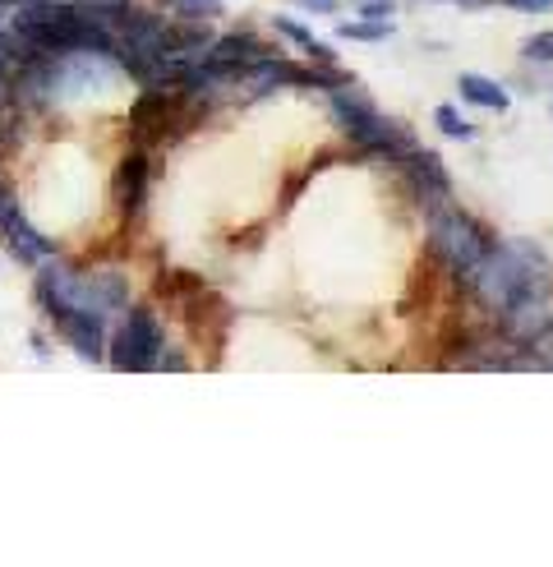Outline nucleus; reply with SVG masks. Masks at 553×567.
I'll use <instances>...</instances> for the list:
<instances>
[{"mask_svg": "<svg viewBox=\"0 0 553 567\" xmlns=\"http://www.w3.org/2000/svg\"><path fill=\"white\" fill-rule=\"evenodd\" d=\"M332 121L342 125V134L351 138V144L365 148V157H387V162H401L410 148H415V138L397 125V121H387L374 111V102L355 89V83H342V89H332Z\"/></svg>", "mask_w": 553, "mask_h": 567, "instance_id": "obj_1", "label": "nucleus"}, {"mask_svg": "<svg viewBox=\"0 0 553 567\" xmlns=\"http://www.w3.org/2000/svg\"><path fill=\"white\" fill-rule=\"evenodd\" d=\"M204 111L208 97H194L185 89H144V97H134L129 106V130L138 134V144H166V138H180Z\"/></svg>", "mask_w": 553, "mask_h": 567, "instance_id": "obj_2", "label": "nucleus"}, {"mask_svg": "<svg viewBox=\"0 0 553 567\" xmlns=\"http://www.w3.org/2000/svg\"><path fill=\"white\" fill-rule=\"evenodd\" d=\"M429 221H434V231H429V254L434 259H442L457 277H466L470 268H476L484 254L493 249V236L484 231V226L470 217V213H461V208H452V204H442V208H434L429 213Z\"/></svg>", "mask_w": 553, "mask_h": 567, "instance_id": "obj_3", "label": "nucleus"}, {"mask_svg": "<svg viewBox=\"0 0 553 567\" xmlns=\"http://www.w3.org/2000/svg\"><path fill=\"white\" fill-rule=\"evenodd\" d=\"M161 347H166L161 319L148 305H129L121 332L106 342V360H111V370H121V374H148V370H157Z\"/></svg>", "mask_w": 553, "mask_h": 567, "instance_id": "obj_4", "label": "nucleus"}, {"mask_svg": "<svg viewBox=\"0 0 553 567\" xmlns=\"http://www.w3.org/2000/svg\"><path fill=\"white\" fill-rule=\"evenodd\" d=\"M38 309L79 360H88V364L106 360V323L102 319L83 315V309H70V305H38Z\"/></svg>", "mask_w": 553, "mask_h": 567, "instance_id": "obj_5", "label": "nucleus"}, {"mask_svg": "<svg viewBox=\"0 0 553 567\" xmlns=\"http://www.w3.org/2000/svg\"><path fill=\"white\" fill-rule=\"evenodd\" d=\"M272 55V47H263L254 33H231V38H212L204 51V74L217 83H236L254 61Z\"/></svg>", "mask_w": 553, "mask_h": 567, "instance_id": "obj_6", "label": "nucleus"}, {"mask_svg": "<svg viewBox=\"0 0 553 567\" xmlns=\"http://www.w3.org/2000/svg\"><path fill=\"white\" fill-rule=\"evenodd\" d=\"M397 166H406V181L415 189V198H420V208L434 213L442 204H452V185H448V172H442V162L425 148H410Z\"/></svg>", "mask_w": 553, "mask_h": 567, "instance_id": "obj_7", "label": "nucleus"}, {"mask_svg": "<svg viewBox=\"0 0 553 567\" xmlns=\"http://www.w3.org/2000/svg\"><path fill=\"white\" fill-rule=\"evenodd\" d=\"M0 236H6V245H10L14 259L28 264V268H42L46 259H55V245H51V240H46L19 208H10L6 217H0Z\"/></svg>", "mask_w": 553, "mask_h": 567, "instance_id": "obj_8", "label": "nucleus"}, {"mask_svg": "<svg viewBox=\"0 0 553 567\" xmlns=\"http://www.w3.org/2000/svg\"><path fill=\"white\" fill-rule=\"evenodd\" d=\"M148 181H153V162H148L144 148H134L121 162V172H116V204H121V213L129 221L144 213V204H148Z\"/></svg>", "mask_w": 553, "mask_h": 567, "instance_id": "obj_9", "label": "nucleus"}, {"mask_svg": "<svg viewBox=\"0 0 553 567\" xmlns=\"http://www.w3.org/2000/svg\"><path fill=\"white\" fill-rule=\"evenodd\" d=\"M272 28H276V38L295 42L304 55H310L314 65H337V51H332L323 38H314V33H310V28H304V23H295L291 14H276V19H272Z\"/></svg>", "mask_w": 553, "mask_h": 567, "instance_id": "obj_10", "label": "nucleus"}, {"mask_svg": "<svg viewBox=\"0 0 553 567\" xmlns=\"http://www.w3.org/2000/svg\"><path fill=\"white\" fill-rule=\"evenodd\" d=\"M457 93H461L466 102H476V106H489V111H508V106H512V97H508L503 83H493V79H484V74H461V79H457Z\"/></svg>", "mask_w": 553, "mask_h": 567, "instance_id": "obj_11", "label": "nucleus"}, {"mask_svg": "<svg viewBox=\"0 0 553 567\" xmlns=\"http://www.w3.org/2000/svg\"><path fill=\"white\" fill-rule=\"evenodd\" d=\"M337 38H346V42H387V38H393V23H387V19L337 23Z\"/></svg>", "mask_w": 553, "mask_h": 567, "instance_id": "obj_12", "label": "nucleus"}, {"mask_svg": "<svg viewBox=\"0 0 553 567\" xmlns=\"http://www.w3.org/2000/svg\"><path fill=\"white\" fill-rule=\"evenodd\" d=\"M204 287V277H194V272H180V268H171V272H161V281H157V291H161V300L166 305H180L189 291H199Z\"/></svg>", "mask_w": 553, "mask_h": 567, "instance_id": "obj_13", "label": "nucleus"}, {"mask_svg": "<svg viewBox=\"0 0 553 567\" xmlns=\"http://www.w3.org/2000/svg\"><path fill=\"white\" fill-rule=\"evenodd\" d=\"M166 10L189 19V23H204V19H221V14H227L221 0H166Z\"/></svg>", "mask_w": 553, "mask_h": 567, "instance_id": "obj_14", "label": "nucleus"}, {"mask_svg": "<svg viewBox=\"0 0 553 567\" xmlns=\"http://www.w3.org/2000/svg\"><path fill=\"white\" fill-rule=\"evenodd\" d=\"M434 125L448 134V138H461V144H466V138H476V125H470L457 106H438V111H434Z\"/></svg>", "mask_w": 553, "mask_h": 567, "instance_id": "obj_15", "label": "nucleus"}, {"mask_svg": "<svg viewBox=\"0 0 553 567\" xmlns=\"http://www.w3.org/2000/svg\"><path fill=\"white\" fill-rule=\"evenodd\" d=\"M521 55H525V61H535V65H549V70H553V33L525 38V42H521Z\"/></svg>", "mask_w": 553, "mask_h": 567, "instance_id": "obj_16", "label": "nucleus"}, {"mask_svg": "<svg viewBox=\"0 0 553 567\" xmlns=\"http://www.w3.org/2000/svg\"><path fill=\"white\" fill-rule=\"evenodd\" d=\"M508 10H521V14H549L553 0H503Z\"/></svg>", "mask_w": 553, "mask_h": 567, "instance_id": "obj_17", "label": "nucleus"}, {"mask_svg": "<svg viewBox=\"0 0 553 567\" xmlns=\"http://www.w3.org/2000/svg\"><path fill=\"white\" fill-rule=\"evenodd\" d=\"M310 181H314V172H300V176H291V181H286V194H282V208H291L295 198H300V189L310 185Z\"/></svg>", "mask_w": 553, "mask_h": 567, "instance_id": "obj_18", "label": "nucleus"}, {"mask_svg": "<svg viewBox=\"0 0 553 567\" xmlns=\"http://www.w3.org/2000/svg\"><path fill=\"white\" fill-rule=\"evenodd\" d=\"M393 0H365V6H359V14H365V19H393Z\"/></svg>", "mask_w": 553, "mask_h": 567, "instance_id": "obj_19", "label": "nucleus"}, {"mask_svg": "<svg viewBox=\"0 0 553 567\" xmlns=\"http://www.w3.org/2000/svg\"><path fill=\"white\" fill-rule=\"evenodd\" d=\"M157 370H189V360H185L180 351H166V347H161V355H157Z\"/></svg>", "mask_w": 553, "mask_h": 567, "instance_id": "obj_20", "label": "nucleus"}, {"mask_svg": "<svg viewBox=\"0 0 553 567\" xmlns=\"http://www.w3.org/2000/svg\"><path fill=\"white\" fill-rule=\"evenodd\" d=\"M295 6H300V10H314V14H332V10L342 6V0H295Z\"/></svg>", "mask_w": 553, "mask_h": 567, "instance_id": "obj_21", "label": "nucleus"}, {"mask_svg": "<svg viewBox=\"0 0 553 567\" xmlns=\"http://www.w3.org/2000/svg\"><path fill=\"white\" fill-rule=\"evenodd\" d=\"M10 208H14V194H10V189H6V185H0V217H6V213H10Z\"/></svg>", "mask_w": 553, "mask_h": 567, "instance_id": "obj_22", "label": "nucleus"}]
</instances>
